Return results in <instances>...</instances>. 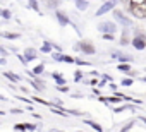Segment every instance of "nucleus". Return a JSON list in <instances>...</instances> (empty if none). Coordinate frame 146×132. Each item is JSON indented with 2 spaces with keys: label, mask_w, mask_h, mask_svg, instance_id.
Returning a JSON list of instances; mask_svg holds the SVG:
<instances>
[{
  "label": "nucleus",
  "mask_w": 146,
  "mask_h": 132,
  "mask_svg": "<svg viewBox=\"0 0 146 132\" xmlns=\"http://www.w3.org/2000/svg\"><path fill=\"white\" fill-rule=\"evenodd\" d=\"M4 76H5L7 79L14 81V82H19V81H21V77H19V76H16V74H12V72H4Z\"/></svg>",
  "instance_id": "nucleus-11"
},
{
  "label": "nucleus",
  "mask_w": 146,
  "mask_h": 132,
  "mask_svg": "<svg viewBox=\"0 0 146 132\" xmlns=\"http://www.w3.org/2000/svg\"><path fill=\"white\" fill-rule=\"evenodd\" d=\"M84 123H88V125H90L91 129H95V130H103V129H102V125H98V123H96V122H93V120H84Z\"/></svg>",
  "instance_id": "nucleus-13"
},
{
  "label": "nucleus",
  "mask_w": 146,
  "mask_h": 132,
  "mask_svg": "<svg viewBox=\"0 0 146 132\" xmlns=\"http://www.w3.org/2000/svg\"><path fill=\"white\" fill-rule=\"evenodd\" d=\"M120 43H122V45H127V43H129V38H127V31H124V33H122V40H120Z\"/></svg>",
  "instance_id": "nucleus-17"
},
{
  "label": "nucleus",
  "mask_w": 146,
  "mask_h": 132,
  "mask_svg": "<svg viewBox=\"0 0 146 132\" xmlns=\"http://www.w3.org/2000/svg\"><path fill=\"white\" fill-rule=\"evenodd\" d=\"M120 72H129L131 71V65H129V62H120V65L117 67Z\"/></svg>",
  "instance_id": "nucleus-9"
},
{
  "label": "nucleus",
  "mask_w": 146,
  "mask_h": 132,
  "mask_svg": "<svg viewBox=\"0 0 146 132\" xmlns=\"http://www.w3.org/2000/svg\"><path fill=\"white\" fill-rule=\"evenodd\" d=\"M113 17L120 22V24H124V26H132V21L127 17V16H124V12H120V11H117V9H113Z\"/></svg>",
  "instance_id": "nucleus-1"
},
{
  "label": "nucleus",
  "mask_w": 146,
  "mask_h": 132,
  "mask_svg": "<svg viewBox=\"0 0 146 132\" xmlns=\"http://www.w3.org/2000/svg\"><path fill=\"white\" fill-rule=\"evenodd\" d=\"M35 101H38V103H41V105H50L48 101H45V100H41V98H38V96H35Z\"/></svg>",
  "instance_id": "nucleus-24"
},
{
  "label": "nucleus",
  "mask_w": 146,
  "mask_h": 132,
  "mask_svg": "<svg viewBox=\"0 0 146 132\" xmlns=\"http://www.w3.org/2000/svg\"><path fill=\"white\" fill-rule=\"evenodd\" d=\"M11 16H12V14H11V11L2 9V17H4V19H11Z\"/></svg>",
  "instance_id": "nucleus-16"
},
{
  "label": "nucleus",
  "mask_w": 146,
  "mask_h": 132,
  "mask_svg": "<svg viewBox=\"0 0 146 132\" xmlns=\"http://www.w3.org/2000/svg\"><path fill=\"white\" fill-rule=\"evenodd\" d=\"M31 84H33V88H35V89H38V91H43V89H45V86H43V81L40 82L38 79H35V81H31Z\"/></svg>",
  "instance_id": "nucleus-12"
},
{
  "label": "nucleus",
  "mask_w": 146,
  "mask_h": 132,
  "mask_svg": "<svg viewBox=\"0 0 146 132\" xmlns=\"http://www.w3.org/2000/svg\"><path fill=\"white\" fill-rule=\"evenodd\" d=\"M76 63H78V65H88V62H83L81 58H76Z\"/></svg>",
  "instance_id": "nucleus-25"
},
{
  "label": "nucleus",
  "mask_w": 146,
  "mask_h": 132,
  "mask_svg": "<svg viewBox=\"0 0 146 132\" xmlns=\"http://www.w3.org/2000/svg\"><path fill=\"white\" fill-rule=\"evenodd\" d=\"M98 29L102 31V33H115V22H112V21H105V22H102L100 26H98Z\"/></svg>",
  "instance_id": "nucleus-4"
},
{
  "label": "nucleus",
  "mask_w": 146,
  "mask_h": 132,
  "mask_svg": "<svg viewBox=\"0 0 146 132\" xmlns=\"http://www.w3.org/2000/svg\"><path fill=\"white\" fill-rule=\"evenodd\" d=\"M38 55H36V50L35 48H26V51H24V58H26V62H31V60H35Z\"/></svg>",
  "instance_id": "nucleus-5"
},
{
  "label": "nucleus",
  "mask_w": 146,
  "mask_h": 132,
  "mask_svg": "<svg viewBox=\"0 0 146 132\" xmlns=\"http://www.w3.org/2000/svg\"><path fill=\"white\" fill-rule=\"evenodd\" d=\"M79 79H81V72L78 71V72H76V81H79Z\"/></svg>",
  "instance_id": "nucleus-28"
},
{
  "label": "nucleus",
  "mask_w": 146,
  "mask_h": 132,
  "mask_svg": "<svg viewBox=\"0 0 146 132\" xmlns=\"http://www.w3.org/2000/svg\"><path fill=\"white\" fill-rule=\"evenodd\" d=\"M115 0H108V2H105L98 11H96V16H103V14H107V12H110V11H113L115 9Z\"/></svg>",
  "instance_id": "nucleus-2"
},
{
  "label": "nucleus",
  "mask_w": 146,
  "mask_h": 132,
  "mask_svg": "<svg viewBox=\"0 0 146 132\" xmlns=\"http://www.w3.org/2000/svg\"><path fill=\"white\" fill-rule=\"evenodd\" d=\"M141 120H143V122H144V123H146V118H141Z\"/></svg>",
  "instance_id": "nucleus-29"
},
{
  "label": "nucleus",
  "mask_w": 146,
  "mask_h": 132,
  "mask_svg": "<svg viewBox=\"0 0 146 132\" xmlns=\"http://www.w3.org/2000/svg\"><path fill=\"white\" fill-rule=\"evenodd\" d=\"M0 55H2V57H5V55H7V50H5L4 46H2V48H0Z\"/></svg>",
  "instance_id": "nucleus-26"
},
{
  "label": "nucleus",
  "mask_w": 146,
  "mask_h": 132,
  "mask_svg": "<svg viewBox=\"0 0 146 132\" xmlns=\"http://www.w3.org/2000/svg\"><path fill=\"white\" fill-rule=\"evenodd\" d=\"M41 50H43V51H50V45H48V43H46V45H45V46H43V48H41Z\"/></svg>",
  "instance_id": "nucleus-27"
},
{
  "label": "nucleus",
  "mask_w": 146,
  "mask_h": 132,
  "mask_svg": "<svg viewBox=\"0 0 146 132\" xmlns=\"http://www.w3.org/2000/svg\"><path fill=\"white\" fill-rule=\"evenodd\" d=\"M52 57H53L55 60H58V62H64V55H62V53H53Z\"/></svg>",
  "instance_id": "nucleus-21"
},
{
  "label": "nucleus",
  "mask_w": 146,
  "mask_h": 132,
  "mask_svg": "<svg viewBox=\"0 0 146 132\" xmlns=\"http://www.w3.org/2000/svg\"><path fill=\"white\" fill-rule=\"evenodd\" d=\"M120 84H122V86H132V79H131V77H125V79H122Z\"/></svg>",
  "instance_id": "nucleus-18"
},
{
  "label": "nucleus",
  "mask_w": 146,
  "mask_h": 132,
  "mask_svg": "<svg viewBox=\"0 0 146 132\" xmlns=\"http://www.w3.org/2000/svg\"><path fill=\"white\" fill-rule=\"evenodd\" d=\"M119 60H120V62H131L132 58H131V57H127V55H119Z\"/></svg>",
  "instance_id": "nucleus-22"
},
{
  "label": "nucleus",
  "mask_w": 146,
  "mask_h": 132,
  "mask_svg": "<svg viewBox=\"0 0 146 132\" xmlns=\"http://www.w3.org/2000/svg\"><path fill=\"white\" fill-rule=\"evenodd\" d=\"M52 77L55 79V82H57L58 86H65V79H64V77H62L60 74H57V72H53V74H52Z\"/></svg>",
  "instance_id": "nucleus-8"
},
{
  "label": "nucleus",
  "mask_w": 146,
  "mask_h": 132,
  "mask_svg": "<svg viewBox=\"0 0 146 132\" xmlns=\"http://www.w3.org/2000/svg\"><path fill=\"white\" fill-rule=\"evenodd\" d=\"M132 46L136 48V50H144L146 48V38L143 36V34H136V38H132Z\"/></svg>",
  "instance_id": "nucleus-3"
},
{
  "label": "nucleus",
  "mask_w": 146,
  "mask_h": 132,
  "mask_svg": "<svg viewBox=\"0 0 146 132\" xmlns=\"http://www.w3.org/2000/svg\"><path fill=\"white\" fill-rule=\"evenodd\" d=\"M103 40H110V41H113V33H103Z\"/></svg>",
  "instance_id": "nucleus-20"
},
{
  "label": "nucleus",
  "mask_w": 146,
  "mask_h": 132,
  "mask_svg": "<svg viewBox=\"0 0 146 132\" xmlns=\"http://www.w3.org/2000/svg\"><path fill=\"white\" fill-rule=\"evenodd\" d=\"M55 16H57V19H58V22H60V26H67L70 21H69V17H65V14L64 12H60V11H57L55 12Z\"/></svg>",
  "instance_id": "nucleus-6"
},
{
  "label": "nucleus",
  "mask_w": 146,
  "mask_h": 132,
  "mask_svg": "<svg viewBox=\"0 0 146 132\" xmlns=\"http://www.w3.org/2000/svg\"><path fill=\"white\" fill-rule=\"evenodd\" d=\"M33 72H35L36 76H38V74H41V72H43V63H41V65H36V67H35V71H33Z\"/></svg>",
  "instance_id": "nucleus-19"
},
{
  "label": "nucleus",
  "mask_w": 146,
  "mask_h": 132,
  "mask_svg": "<svg viewBox=\"0 0 146 132\" xmlns=\"http://www.w3.org/2000/svg\"><path fill=\"white\" fill-rule=\"evenodd\" d=\"M76 7L79 11H86L88 9V2H86V0H76Z\"/></svg>",
  "instance_id": "nucleus-10"
},
{
  "label": "nucleus",
  "mask_w": 146,
  "mask_h": 132,
  "mask_svg": "<svg viewBox=\"0 0 146 132\" xmlns=\"http://www.w3.org/2000/svg\"><path fill=\"white\" fill-rule=\"evenodd\" d=\"M28 2H29V7H31V9H35L36 12H40V7H38V2H36V0H28Z\"/></svg>",
  "instance_id": "nucleus-15"
},
{
  "label": "nucleus",
  "mask_w": 146,
  "mask_h": 132,
  "mask_svg": "<svg viewBox=\"0 0 146 132\" xmlns=\"http://www.w3.org/2000/svg\"><path fill=\"white\" fill-rule=\"evenodd\" d=\"M2 36H4V38H7V40H17V38H19V34H17V33H7V31H5V33H2Z\"/></svg>",
  "instance_id": "nucleus-14"
},
{
  "label": "nucleus",
  "mask_w": 146,
  "mask_h": 132,
  "mask_svg": "<svg viewBox=\"0 0 146 132\" xmlns=\"http://www.w3.org/2000/svg\"><path fill=\"white\" fill-rule=\"evenodd\" d=\"M81 50H83L84 53H90V55H91V53H95V48H93V45H90L88 41H83V43H81Z\"/></svg>",
  "instance_id": "nucleus-7"
},
{
  "label": "nucleus",
  "mask_w": 146,
  "mask_h": 132,
  "mask_svg": "<svg viewBox=\"0 0 146 132\" xmlns=\"http://www.w3.org/2000/svg\"><path fill=\"white\" fill-rule=\"evenodd\" d=\"M132 125H134V120H131V122H127V125H124V127H122V130H129V129H131Z\"/></svg>",
  "instance_id": "nucleus-23"
},
{
  "label": "nucleus",
  "mask_w": 146,
  "mask_h": 132,
  "mask_svg": "<svg viewBox=\"0 0 146 132\" xmlns=\"http://www.w3.org/2000/svg\"><path fill=\"white\" fill-rule=\"evenodd\" d=\"M143 82H146V77H143Z\"/></svg>",
  "instance_id": "nucleus-30"
}]
</instances>
